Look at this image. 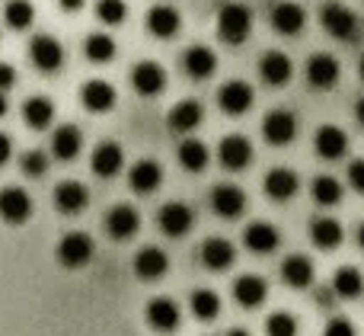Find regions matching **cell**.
<instances>
[{"mask_svg":"<svg viewBox=\"0 0 364 336\" xmlns=\"http://www.w3.org/2000/svg\"><path fill=\"white\" fill-rule=\"evenodd\" d=\"M102 224H106V234L112 237V241H132L141 231V215L132 205H115V209L102 218Z\"/></svg>","mask_w":364,"mask_h":336,"instance_id":"cell-6","label":"cell"},{"mask_svg":"<svg viewBox=\"0 0 364 336\" xmlns=\"http://www.w3.org/2000/svg\"><path fill=\"white\" fill-rule=\"evenodd\" d=\"M115 100H119V93L106 80H87L80 87V103L87 112H109V109H115Z\"/></svg>","mask_w":364,"mask_h":336,"instance_id":"cell-16","label":"cell"},{"mask_svg":"<svg viewBox=\"0 0 364 336\" xmlns=\"http://www.w3.org/2000/svg\"><path fill=\"white\" fill-rule=\"evenodd\" d=\"M358 74H361V80H364V55H361V61H358Z\"/></svg>","mask_w":364,"mask_h":336,"instance_id":"cell-52","label":"cell"},{"mask_svg":"<svg viewBox=\"0 0 364 336\" xmlns=\"http://www.w3.org/2000/svg\"><path fill=\"white\" fill-rule=\"evenodd\" d=\"M176 157H179V167H182V170L201 173V170L208 167V145H205V141H198V138H186V141L179 145Z\"/></svg>","mask_w":364,"mask_h":336,"instance_id":"cell-35","label":"cell"},{"mask_svg":"<svg viewBox=\"0 0 364 336\" xmlns=\"http://www.w3.org/2000/svg\"><path fill=\"white\" fill-rule=\"evenodd\" d=\"M182 70H186L192 80H205L218 70V55H214L208 45H192V48L182 55Z\"/></svg>","mask_w":364,"mask_h":336,"instance_id":"cell-24","label":"cell"},{"mask_svg":"<svg viewBox=\"0 0 364 336\" xmlns=\"http://www.w3.org/2000/svg\"><path fill=\"white\" fill-rule=\"evenodd\" d=\"M23 119L29 128L42 132V128H48L51 119H55V103H51L48 96H29V100L23 103Z\"/></svg>","mask_w":364,"mask_h":336,"instance_id":"cell-33","label":"cell"},{"mask_svg":"<svg viewBox=\"0 0 364 336\" xmlns=\"http://www.w3.org/2000/svg\"><path fill=\"white\" fill-rule=\"evenodd\" d=\"M246 247L252 250V253L265 256L272 253V250H278V231L275 224L269 221H252L250 228H246Z\"/></svg>","mask_w":364,"mask_h":336,"instance_id":"cell-32","label":"cell"},{"mask_svg":"<svg viewBox=\"0 0 364 336\" xmlns=\"http://www.w3.org/2000/svg\"><path fill=\"white\" fill-rule=\"evenodd\" d=\"M96 253V243L90 234H83V231H70V234L61 237V243H58L55 256L58 263H61L64 269H83L90 260H93Z\"/></svg>","mask_w":364,"mask_h":336,"instance_id":"cell-2","label":"cell"},{"mask_svg":"<svg viewBox=\"0 0 364 336\" xmlns=\"http://www.w3.org/2000/svg\"><path fill=\"white\" fill-rule=\"evenodd\" d=\"M220 164L227 167V170H243V167H250L252 160V145L250 138H243V135H227L224 141H220Z\"/></svg>","mask_w":364,"mask_h":336,"instance_id":"cell-25","label":"cell"},{"mask_svg":"<svg viewBox=\"0 0 364 336\" xmlns=\"http://www.w3.org/2000/svg\"><path fill=\"white\" fill-rule=\"evenodd\" d=\"M32 19H36V10L29 0H10L4 6V23L10 29H26V26H32Z\"/></svg>","mask_w":364,"mask_h":336,"instance_id":"cell-39","label":"cell"},{"mask_svg":"<svg viewBox=\"0 0 364 336\" xmlns=\"http://www.w3.org/2000/svg\"><path fill=\"white\" fill-rule=\"evenodd\" d=\"M252 32V13L243 4H224L218 13V36L227 45H243Z\"/></svg>","mask_w":364,"mask_h":336,"instance_id":"cell-1","label":"cell"},{"mask_svg":"<svg viewBox=\"0 0 364 336\" xmlns=\"http://www.w3.org/2000/svg\"><path fill=\"white\" fill-rule=\"evenodd\" d=\"M48 170V157H45L42 151H26L23 154V173L26 177H42V173Z\"/></svg>","mask_w":364,"mask_h":336,"instance_id":"cell-42","label":"cell"},{"mask_svg":"<svg viewBox=\"0 0 364 336\" xmlns=\"http://www.w3.org/2000/svg\"><path fill=\"white\" fill-rule=\"evenodd\" d=\"M58 4H61V10L74 13V10H80V6H83V0H58Z\"/></svg>","mask_w":364,"mask_h":336,"instance_id":"cell-47","label":"cell"},{"mask_svg":"<svg viewBox=\"0 0 364 336\" xmlns=\"http://www.w3.org/2000/svg\"><path fill=\"white\" fill-rule=\"evenodd\" d=\"M132 87L138 90L141 96H157V93H164V87H166V70H164V64H157V61H138L132 68Z\"/></svg>","mask_w":364,"mask_h":336,"instance_id":"cell-10","label":"cell"},{"mask_svg":"<svg viewBox=\"0 0 364 336\" xmlns=\"http://www.w3.org/2000/svg\"><path fill=\"white\" fill-rule=\"evenodd\" d=\"M304 74H307V83L310 87H316V90H333L336 83H339V74H342V68H339V61H336L333 55H314L307 64H304Z\"/></svg>","mask_w":364,"mask_h":336,"instance_id":"cell-7","label":"cell"},{"mask_svg":"<svg viewBox=\"0 0 364 336\" xmlns=\"http://www.w3.org/2000/svg\"><path fill=\"white\" fill-rule=\"evenodd\" d=\"M144 320H147V327H151L154 333H173L179 327V320H182V311H179V305L173 298H151L147 301V308H144Z\"/></svg>","mask_w":364,"mask_h":336,"instance_id":"cell-4","label":"cell"},{"mask_svg":"<svg viewBox=\"0 0 364 336\" xmlns=\"http://www.w3.org/2000/svg\"><path fill=\"white\" fill-rule=\"evenodd\" d=\"M10 151H13V145H10V138H6L4 132H0V167L10 160Z\"/></svg>","mask_w":364,"mask_h":336,"instance_id":"cell-46","label":"cell"},{"mask_svg":"<svg viewBox=\"0 0 364 336\" xmlns=\"http://www.w3.org/2000/svg\"><path fill=\"white\" fill-rule=\"evenodd\" d=\"M83 51H87V58L93 64H106L115 58V38L106 36V32H93V36H87V42H83Z\"/></svg>","mask_w":364,"mask_h":336,"instance_id":"cell-38","label":"cell"},{"mask_svg":"<svg viewBox=\"0 0 364 336\" xmlns=\"http://www.w3.org/2000/svg\"><path fill=\"white\" fill-rule=\"evenodd\" d=\"M297 317L288 311H275L269 314V320H265V336H297Z\"/></svg>","mask_w":364,"mask_h":336,"instance_id":"cell-40","label":"cell"},{"mask_svg":"<svg viewBox=\"0 0 364 336\" xmlns=\"http://www.w3.org/2000/svg\"><path fill=\"white\" fill-rule=\"evenodd\" d=\"M314 147L323 160H342L348 154V135L339 125H320L314 138Z\"/></svg>","mask_w":364,"mask_h":336,"instance_id":"cell-20","label":"cell"},{"mask_svg":"<svg viewBox=\"0 0 364 336\" xmlns=\"http://www.w3.org/2000/svg\"><path fill=\"white\" fill-rule=\"evenodd\" d=\"M272 26H275V32H282V36H297V32L304 29V23H307V13H304L301 4H294V0H282V4L272 6Z\"/></svg>","mask_w":364,"mask_h":336,"instance_id":"cell-18","label":"cell"},{"mask_svg":"<svg viewBox=\"0 0 364 336\" xmlns=\"http://www.w3.org/2000/svg\"><path fill=\"white\" fill-rule=\"evenodd\" d=\"M329 288H333V295H339V298L346 301H355L358 295L364 292V275L361 269L355 266H342L333 273V282H329Z\"/></svg>","mask_w":364,"mask_h":336,"instance_id":"cell-31","label":"cell"},{"mask_svg":"<svg viewBox=\"0 0 364 336\" xmlns=\"http://www.w3.org/2000/svg\"><path fill=\"white\" fill-rule=\"evenodd\" d=\"M125 0H100L96 4V16H100V23L106 26H119L122 19H125Z\"/></svg>","mask_w":364,"mask_h":336,"instance_id":"cell-41","label":"cell"},{"mask_svg":"<svg viewBox=\"0 0 364 336\" xmlns=\"http://www.w3.org/2000/svg\"><path fill=\"white\" fill-rule=\"evenodd\" d=\"M262 135H265V141L275 147L291 145L297 135V115L288 112V109H272L262 119Z\"/></svg>","mask_w":364,"mask_h":336,"instance_id":"cell-5","label":"cell"},{"mask_svg":"<svg viewBox=\"0 0 364 336\" xmlns=\"http://www.w3.org/2000/svg\"><path fill=\"white\" fill-rule=\"evenodd\" d=\"M282 282L288 288H310L314 285V263L307 260V256H301V253H294V256H284V263H282Z\"/></svg>","mask_w":364,"mask_h":336,"instance_id":"cell-27","label":"cell"},{"mask_svg":"<svg viewBox=\"0 0 364 336\" xmlns=\"http://www.w3.org/2000/svg\"><path fill=\"white\" fill-rule=\"evenodd\" d=\"M166 122H170V128H173V132H179V135L195 132V128H198V122H201V103L198 100L176 103V106L170 109V115H166Z\"/></svg>","mask_w":364,"mask_h":336,"instance_id":"cell-29","label":"cell"},{"mask_svg":"<svg viewBox=\"0 0 364 336\" xmlns=\"http://www.w3.org/2000/svg\"><path fill=\"white\" fill-rule=\"evenodd\" d=\"M355 241H358V247L364 250V221L358 224V234H355Z\"/></svg>","mask_w":364,"mask_h":336,"instance_id":"cell-50","label":"cell"},{"mask_svg":"<svg viewBox=\"0 0 364 336\" xmlns=\"http://www.w3.org/2000/svg\"><path fill=\"white\" fill-rule=\"evenodd\" d=\"M29 215H32L29 192L19 189V186H6V189H0V218H4L6 224H23Z\"/></svg>","mask_w":364,"mask_h":336,"instance_id":"cell-11","label":"cell"},{"mask_svg":"<svg viewBox=\"0 0 364 336\" xmlns=\"http://www.w3.org/2000/svg\"><path fill=\"white\" fill-rule=\"evenodd\" d=\"M227 336H252V333L243 330V327H233V330H227Z\"/></svg>","mask_w":364,"mask_h":336,"instance_id":"cell-49","label":"cell"},{"mask_svg":"<svg viewBox=\"0 0 364 336\" xmlns=\"http://www.w3.org/2000/svg\"><path fill=\"white\" fill-rule=\"evenodd\" d=\"M157 224L166 237H186L195 224V215L186 202H166L157 215Z\"/></svg>","mask_w":364,"mask_h":336,"instance_id":"cell-9","label":"cell"},{"mask_svg":"<svg viewBox=\"0 0 364 336\" xmlns=\"http://www.w3.org/2000/svg\"><path fill=\"white\" fill-rule=\"evenodd\" d=\"M310 196H314L316 205H323V209H333V205L342 202V183L336 177H329V173H323V177L314 179V186H310Z\"/></svg>","mask_w":364,"mask_h":336,"instance_id":"cell-37","label":"cell"},{"mask_svg":"<svg viewBox=\"0 0 364 336\" xmlns=\"http://www.w3.org/2000/svg\"><path fill=\"white\" fill-rule=\"evenodd\" d=\"M320 19H323L329 36L342 38V42H352V38H358V32H361V19L355 16L346 4H336V0H329V4L323 6Z\"/></svg>","mask_w":364,"mask_h":336,"instance_id":"cell-3","label":"cell"},{"mask_svg":"<svg viewBox=\"0 0 364 336\" xmlns=\"http://www.w3.org/2000/svg\"><path fill=\"white\" fill-rule=\"evenodd\" d=\"M310 237H314V243L320 250H336L342 243V224L326 215L314 218V221H310Z\"/></svg>","mask_w":364,"mask_h":336,"instance_id":"cell-34","label":"cell"},{"mask_svg":"<svg viewBox=\"0 0 364 336\" xmlns=\"http://www.w3.org/2000/svg\"><path fill=\"white\" fill-rule=\"evenodd\" d=\"M16 83V68L6 61H0V90H10Z\"/></svg>","mask_w":364,"mask_h":336,"instance_id":"cell-45","label":"cell"},{"mask_svg":"<svg viewBox=\"0 0 364 336\" xmlns=\"http://www.w3.org/2000/svg\"><path fill=\"white\" fill-rule=\"evenodd\" d=\"M233 260H237V247H233L227 237H208V241L201 243V263H205L208 269H214V273L233 266Z\"/></svg>","mask_w":364,"mask_h":336,"instance_id":"cell-26","label":"cell"},{"mask_svg":"<svg viewBox=\"0 0 364 336\" xmlns=\"http://www.w3.org/2000/svg\"><path fill=\"white\" fill-rule=\"evenodd\" d=\"M125 167V151L119 141H100L93 151V173L102 179H112Z\"/></svg>","mask_w":364,"mask_h":336,"instance_id":"cell-19","label":"cell"},{"mask_svg":"<svg viewBox=\"0 0 364 336\" xmlns=\"http://www.w3.org/2000/svg\"><path fill=\"white\" fill-rule=\"evenodd\" d=\"M166 269H170V256H166L160 247H141L138 256H134V275L144 282L164 279Z\"/></svg>","mask_w":364,"mask_h":336,"instance_id":"cell-15","label":"cell"},{"mask_svg":"<svg viewBox=\"0 0 364 336\" xmlns=\"http://www.w3.org/2000/svg\"><path fill=\"white\" fill-rule=\"evenodd\" d=\"M269 298V285H265L262 275H240L237 282H233V301H237L240 308H246V311H252V308H259L262 301Z\"/></svg>","mask_w":364,"mask_h":336,"instance_id":"cell-17","label":"cell"},{"mask_svg":"<svg viewBox=\"0 0 364 336\" xmlns=\"http://www.w3.org/2000/svg\"><path fill=\"white\" fill-rule=\"evenodd\" d=\"M0 115H6V96H4V90H0Z\"/></svg>","mask_w":364,"mask_h":336,"instance_id":"cell-51","label":"cell"},{"mask_svg":"<svg viewBox=\"0 0 364 336\" xmlns=\"http://www.w3.org/2000/svg\"><path fill=\"white\" fill-rule=\"evenodd\" d=\"M297 189H301V179H297V173L288 170V167H275V170H269V177H265V196L275 199V202H291V199L297 196Z\"/></svg>","mask_w":364,"mask_h":336,"instance_id":"cell-22","label":"cell"},{"mask_svg":"<svg viewBox=\"0 0 364 336\" xmlns=\"http://www.w3.org/2000/svg\"><path fill=\"white\" fill-rule=\"evenodd\" d=\"M29 58L38 70L51 74V70H58L64 64V48L55 36H36L29 42Z\"/></svg>","mask_w":364,"mask_h":336,"instance_id":"cell-8","label":"cell"},{"mask_svg":"<svg viewBox=\"0 0 364 336\" xmlns=\"http://www.w3.org/2000/svg\"><path fill=\"white\" fill-rule=\"evenodd\" d=\"M218 103L227 115H243L252 106V87L246 80H227L218 93Z\"/></svg>","mask_w":364,"mask_h":336,"instance_id":"cell-23","label":"cell"},{"mask_svg":"<svg viewBox=\"0 0 364 336\" xmlns=\"http://www.w3.org/2000/svg\"><path fill=\"white\" fill-rule=\"evenodd\" d=\"M188 308H192L195 320H218V314H220V295L211 292V288H195L192 298H188Z\"/></svg>","mask_w":364,"mask_h":336,"instance_id":"cell-36","label":"cell"},{"mask_svg":"<svg viewBox=\"0 0 364 336\" xmlns=\"http://www.w3.org/2000/svg\"><path fill=\"white\" fill-rule=\"evenodd\" d=\"M348 183H352L358 192H364V157L348 164Z\"/></svg>","mask_w":364,"mask_h":336,"instance_id":"cell-44","label":"cell"},{"mask_svg":"<svg viewBox=\"0 0 364 336\" xmlns=\"http://www.w3.org/2000/svg\"><path fill=\"white\" fill-rule=\"evenodd\" d=\"M323 336H358V330H355V324L348 317L336 314V317L326 320V327H323Z\"/></svg>","mask_w":364,"mask_h":336,"instance_id":"cell-43","label":"cell"},{"mask_svg":"<svg viewBox=\"0 0 364 336\" xmlns=\"http://www.w3.org/2000/svg\"><path fill=\"white\" fill-rule=\"evenodd\" d=\"M80 147H83L80 128H74V125L55 128V135H51V154H55L58 160H74L77 154H80Z\"/></svg>","mask_w":364,"mask_h":336,"instance_id":"cell-30","label":"cell"},{"mask_svg":"<svg viewBox=\"0 0 364 336\" xmlns=\"http://www.w3.org/2000/svg\"><path fill=\"white\" fill-rule=\"evenodd\" d=\"M179 26H182V16H179L176 6H170V4H160L147 13V29H151V36H157V38L176 36Z\"/></svg>","mask_w":364,"mask_h":336,"instance_id":"cell-28","label":"cell"},{"mask_svg":"<svg viewBox=\"0 0 364 336\" xmlns=\"http://www.w3.org/2000/svg\"><path fill=\"white\" fill-rule=\"evenodd\" d=\"M160 183H164V167L157 160H138L128 170V186L141 196H151L154 189H160Z\"/></svg>","mask_w":364,"mask_h":336,"instance_id":"cell-21","label":"cell"},{"mask_svg":"<svg viewBox=\"0 0 364 336\" xmlns=\"http://www.w3.org/2000/svg\"><path fill=\"white\" fill-rule=\"evenodd\" d=\"M291 74H294V64L284 51H265L259 58V77H262L269 87H288Z\"/></svg>","mask_w":364,"mask_h":336,"instance_id":"cell-12","label":"cell"},{"mask_svg":"<svg viewBox=\"0 0 364 336\" xmlns=\"http://www.w3.org/2000/svg\"><path fill=\"white\" fill-rule=\"evenodd\" d=\"M55 209L61 215H80L83 209L90 205V192L83 183H74V179H64L61 186H55Z\"/></svg>","mask_w":364,"mask_h":336,"instance_id":"cell-14","label":"cell"},{"mask_svg":"<svg viewBox=\"0 0 364 336\" xmlns=\"http://www.w3.org/2000/svg\"><path fill=\"white\" fill-rule=\"evenodd\" d=\"M355 119L361 122V128H364V96L358 100V106H355Z\"/></svg>","mask_w":364,"mask_h":336,"instance_id":"cell-48","label":"cell"},{"mask_svg":"<svg viewBox=\"0 0 364 336\" xmlns=\"http://www.w3.org/2000/svg\"><path fill=\"white\" fill-rule=\"evenodd\" d=\"M211 209H214V215H220V218H240L246 211V192L233 183L214 186L211 189Z\"/></svg>","mask_w":364,"mask_h":336,"instance_id":"cell-13","label":"cell"}]
</instances>
